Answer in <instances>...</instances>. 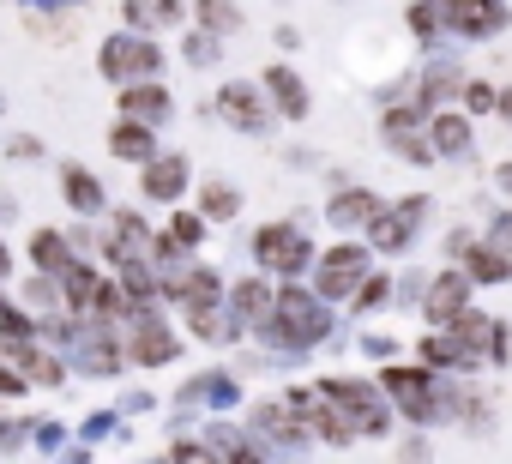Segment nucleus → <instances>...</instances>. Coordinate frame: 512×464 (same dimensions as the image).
Returning a JSON list of instances; mask_svg holds the SVG:
<instances>
[{
	"instance_id": "f257e3e1",
	"label": "nucleus",
	"mask_w": 512,
	"mask_h": 464,
	"mask_svg": "<svg viewBox=\"0 0 512 464\" xmlns=\"http://www.w3.org/2000/svg\"><path fill=\"white\" fill-rule=\"evenodd\" d=\"M253 338H260L266 350H284V356H308L314 344H326V338H332V308H326L314 290L284 284V290H278L272 320H266V326H253Z\"/></svg>"
},
{
	"instance_id": "f03ea898",
	"label": "nucleus",
	"mask_w": 512,
	"mask_h": 464,
	"mask_svg": "<svg viewBox=\"0 0 512 464\" xmlns=\"http://www.w3.org/2000/svg\"><path fill=\"white\" fill-rule=\"evenodd\" d=\"M380 392H386V404L404 416V422H416V428H428V422H446V386H440V374H428L422 362H410V368H380Z\"/></svg>"
},
{
	"instance_id": "7ed1b4c3",
	"label": "nucleus",
	"mask_w": 512,
	"mask_h": 464,
	"mask_svg": "<svg viewBox=\"0 0 512 464\" xmlns=\"http://www.w3.org/2000/svg\"><path fill=\"white\" fill-rule=\"evenodd\" d=\"M253 266H260L266 278H284L296 284L302 272H314V242H308V229L302 223H266V229H253Z\"/></svg>"
},
{
	"instance_id": "20e7f679",
	"label": "nucleus",
	"mask_w": 512,
	"mask_h": 464,
	"mask_svg": "<svg viewBox=\"0 0 512 464\" xmlns=\"http://www.w3.org/2000/svg\"><path fill=\"white\" fill-rule=\"evenodd\" d=\"M247 440L266 452V464H302L314 434L290 416V404H272V398H266V404L247 410Z\"/></svg>"
},
{
	"instance_id": "39448f33",
	"label": "nucleus",
	"mask_w": 512,
	"mask_h": 464,
	"mask_svg": "<svg viewBox=\"0 0 512 464\" xmlns=\"http://www.w3.org/2000/svg\"><path fill=\"white\" fill-rule=\"evenodd\" d=\"M320 392L356 422V434H368V440H380V434H392V404H386V392H380V380H356V374H326L320 380Z\"/></svg>"
},
{
	"instance_id": "423d86ee",
	"label": "nucleus",
	"mask_w": 512,
	"mask_h": 464,
	"mask_svg": "<svg viewBox=\"0 0 512 464\" xmlns=\"http://www.w3.org/2000/svg\"><path fill=\"white\" fill-rule=\"evenodd\" d=\"M97 73L109 79V85H163V49L151 43V37H133V31H115L109 43H103V55H97Z\"/></svg>"
},
{
	"instance_id": "0eeeda50",
	"label": "nucleus",
	"mask_w": 512,
	"mask_h": 464,
	"mask_svg": "<svg viewBox=\"0 0 512 464\" xmlns=\"http://www.w3.org/2000/svg\"><path fill=\"white\" fill-rule=\"evenodd\" d=\"M374 278V248L368 242H338L314 266V296L320 302H356V290Z\"/></svg>"
},
{
	"instance_id": "6e6552de",
	"label": "nucleus",
	"mask_w": 512,
	"mask_h": 464,
	"mask_svg": "<svg viewBox=\"0 0 512 464\" xmlns=\"http://www.w3.org/2000/svg\"><path fill=\"white\" fill-rule=\"evenodd\" d=\"M284 404H290V416H296L314 440H326V446H350V440H362V434H356V422H350V416L320 392V386H290V398H284Z\"/></svg>"
},
{
	"instance_id": "1a4fd4ad",
	"label": "nucleus",
	"mask_w": 512,
	"mask_h": 464,
	"mask_svg": "<svg viewBox=\"0 0 512 464\" xmlns=\"http://www.w3.org/2000/svg\"><path fill=\"white\" fill-rule=\"evenodd\" d=\"M428 211H434L428 193H404V199L386 205V217L368 229V248H374V254H410L416 236H422V217H428Z\"/></svg>"
},
{
	"instance_id": "9d476101",
	"label": "nucleus",
	"mask_w": 512,
	"mask_h": 464,
	"mask_svg": "<svg viewBox=\"0 0 512 464\" xmlns=\"http://www.w3.org/2000/svg\"><path fill=\"white\" fill-rule=\"evenodd\" d=\"M380 139H386V151H398L404 163H440L434 145H428V109H416V97H410V103H392V109L380 115Z\"/></svg>"
},
{
	"instance_id": "9b49d317",
	"label": "nucleus",
	"mask_w": 512,
	"mask_h": 464,
	"mask_svg": "<svg viewBox=\"0 0 512 464\" xmlns=\"http://www.w3.org/2000/svg\"><path fill=\"white\" fill-rule=\"evenodd\" d=\"M470 278H464V266H440L434 278H428V296H422V320H428V332H452L464 314H470Z\"/></svg>"
},
{
	"instance_id": "f8f14e48",
	"label": "nucleus",
	"mask_w": 512,
	"mask_h": 464,
	"mask_svg": "<svg viewBox=\"0 0 512 464\" xmlns=\"http://www.w3.org/2000/svg\"><path fill=\"white\" fill-rule=\"evenodd\" d=\"M175 356H181V338H175L169 320H157V308L127 320V362H133V368H163V362H175Z\"/></svg>"
},
{
	"instance_id": "ddd939ff",
	"label": "nucleus",
	"mask_w": 512,
	"mask_h": 464,
	"mask_svg": "<svg viewBox=\"0 0 512 464\" xmlns=\"http://www.w3.org/2000/svg\"><path fill=\"white\" fill-rule=\"evenodd\" d=\"M217 115H223V127H235V133H266V127H272L266 91L247 85V79H223V85H217Z\"/></svg>"
},
{
	"instance_id": "4468645a",
	"label": "nucleus",
	"mask_w": 512,
	"mask_h": 464,
	"mask_svg": "<svg viewBox=\"0 0 512 464\" xmlns=\"http://www.w3.org/2000/svg\"><path fill=\"white\" fill-rule=\"evenodd\" d=\"M380 217H386V199H380L374 187H338V193L326 199V223L338 229V236H356V229L368 236Z\"/></svg>"
},
{
	"instance_id": "2eb2a0df",
	"label": "nucleus",
	"mask_w": 512,
	"mask_h": 464,
	"mask_svg": "<svg viewBox=\"0 0 512 464\" xmlns=\"http://www.w3.org/2000/svg\"><path fill=\"white\" fill-rule=\"evenodd\" d=\"M512 25V7H482V0H446V31L452 37H470V43H488Z\"/></svg>"
},
{
	"instance_id": "dca6fc26",
	"label": "nucleus",
	"mask_w": 512,
	"mask_h": 464,
	"mask_svg": "<svg viewBox=\"0 0 512 464\" xmlns=\"http://www.w3.org/2000/svg\"><path fill=\"white\" fill-rule=\"evenodd\" d=\"M272 308H278V290H272V278H266V272H253V278L229 284V314H235V326H241V332L266 326V320H272Z\"/></svg>"
},
{
	"instance_id": "f3484780",
	"label": "nucleus",
	"mask_w": 512,
	"mask_h": 464,
	"mask_svg": "<svg viewBox=\"0 0 512 464\" xmlns=\"http://www.w3.org/2000/svg\"><path fill=\"white\" fill-rule=\"evenodd\" d=\"M260 91H266V103H272L284 121H308V109H314V97H308V85H302L296 67H266Z\"/></svg>"
},
{
	"instance_id": "a211bd4d",
	"label": "nucleus",
	"mask_w": 512,
	"mask_h": 464,
	"mask_svg": "<svg viewBox=\"0 0 512 464\" xmlns=\"http://www.w3.org/2000/svg\"><path fill=\"white\" fill-rule=\"evenodd\" d=\"M464 67L458 61H428L422 67V79H416V109H428V115H440L446 109V97H464Z\"/></svg>"
},
{
	"instance_id": "6ab92c4d",
	"label": "nucleus",
	"mask_w": 512,
	"mask_h": 464,
	"mask_svg": "<svg viewBox=\"0 0 512 464\" xmlns=\"http://www.w3.org/2000/svg\"><path fill=\"white\" fill-rule=\"evenodd\" d=\"M169 109H175V97H169V85H127L121 91V121H133V127H163L169 121Z\"/></svg>"
},
{
	"instance_id": "aec40b11",
	"label": "nucleus",
	"mask_w": 512,
	"mask_h": 464,
	"mask_svg": "<svg viewBox=\"0 0 512 464\" xmlns=\"http://www.w3.org/2000/svg\"><path fill=\"white\" fill-rule=\"evenodd\" d=\"M187 181H193V163L175 151V157H157V163L145 169V181H139V187H145V199H157V205H175V199L187 193Z\"/></svg>"
},
{
	"instance_id": "412c9836",
	"label": "nucleus",
	"mask_w": 512,
	"mask_h": 464,
	"mask_svg": "<svg viewBox=\"0 0 512 464\" xmlns=\"http://www.w3.org/2000/svg\"><path fill=\"white\" fill-rule=\"evenodd\" d=\"M470 115L464 109H440V115H428V145H434V157H464L470 151Z\"/></svg>"
},
{
	"instance_id": "4be33fe9",
	"label": "nucleus",
	"mask_w": 512,
	"mask_h": 464,
	"mask_svg": "<svg viewBox=\"0 0 512 464\" xmlns=\"http://www.w3.org/2000/svg\"><path fill=\"white\" fill-rule=\"evenodd\" d=\"M31 260H37V278H67L79 260H73V242L61 236V229H37V236H31Z\"/></svg>"
},
{
	"instance_id": "5701e85b",
	"label": "nucleus",
	"mask_w": 512,
	"mask_h": 464,
	"mask_svg": "<svg viewBox=\"0 0 512 464\" xmlns=\"http://www.w3.org/2000/svg\"><path fill=\"white\" fill-rule=\"evenodd\" d=\"M416 362H422L428 374H464V380H470V362H464V350L452 344V332H422Z\"/></svg>"
},
{
	"instance_id": "b1692460",
	"label": "nucleus",
	"mask_w": 512,
	"mask_h": 464,
	"mask_svg": "<svg viewBox=\"0 0 512 464\" xmlns=\"http://www.w3.org/2000/svg\"><path fill=\"white\" fill-rule=\"evenodd\" d=\"M109 151L121 157V163H157V133L151 127H133V121H121V127H109Z\"/></svg>"
},
{
	"instance_id": "393cba45",
	"label": "nucleus",
	"mask_w": 512,
	"mask_h": 464,
	"mask_svg": "<svg viewBox=\"0 0 512 464\" xmlns=\"http://www.w3.org/2000/svg\"><path fill=\"white\" fill-rule=\"evenodd\" d=\"M61 193H67V205L73 211H103V187H97V175L85 169V163H61Z\"/></svg>"
},
{
	"instance_id": "a878e982",
	"label": "nucleus",
	"mask_w": 512,
	"mask_h": 464,
	"mask_svg": "<svg viewBox=\"0 0 512 464\" xmlns=\"http://www.w3.org/2000/svg\"><path fill=\"white\" fill-rule=\"evenodd\" d=\"M103 290H109V284H103V278H97V266H85V260L61 278V296H67V308H79V320H91V308H97V296H103Z\"/></svg>"
},
{
	"instance_id": "bb28decb",
	"label": "nucleus",
	"mask_w": 512,
	"mask_h": 464,
	"mask_svg": "<svg viewBox=\"0 0 512 464\" xmlns=\"http://www.w3.org/2000/svg\"><path fill=\"white\" fill-rule=\"evenodd\" d=\"M464 278H470V284H512V254L476 242V248L464 254Z\"/></svg>"
},
{
	"instance_id": "cd10ccee",
	"label": "nucleus",
	"mask_w": 512,
	"mask_h": 464,
	"mask_svg": "<svg viewBox=\"0 0 512 464\" xmlns=\"http://www.w3.org/2000/svg\"><path fill=\"white\" fill-rule=\"evenodd\" d=\"M181 19H187V7H163V0H133V7H121V25H133V37L169 31V25H181Z\"/></svg>"
},
{
	"instance_id": "c85d7f7f",
	"label": "nucleus",
	"mask_w": 512,
	"mask_h": 464,
	"mask_svg": "<svg viewBox=\"0 0 512 464\" xmlns=\"http://www.w3.org/2000/svg\"><path fill=\"white\" fill-rule=\"evenodd\" d=\"M235 211H241V193H235L229 181H205V187H199V217H205V223H229Z\"/></svg>"
},
{
	"instance_id": "c756f323",
	"label": "nucleus",
	"mask_w": 512,
	"mask_h": 464,
	"mask_svg": "<svg viewBox=\"0 0 512 464\" xmlns=\"http://www.w3.org/2000/svg\"><path fill=\"white\" fill-rule=\"evenodd\" d=\"M193 19L211 31V37H235L241 31V7H217V0H205V7H193Z\"/></svg>"
},
{
	"instance_id": "7c9ffc66",
	"label": "nucleus",
	"mask_w": 512,
	"mask_h": 464,
	"mask_svg": "<svg viewBox=\"0 0 512 464\" xmlns=\"http://www.w3.org/2000/svg\"><path fill=\"white\" fill-rule=\"evenodd\" d=\"M404 25H410V37H440L446 31V7H428V0H416V7H404Z\"/></svg>"
},
{
	"instance_id": "2f4dec72",
	"label": "nucleus",
	"mask_w": 512,
	"mask_h": 464,
	"mask_svg": "<svg viewBox=\"0 0 512 464\" xmlns=\"http://www.w3.org/2000/svg\"><path fill=\"white\" fill-rule=\"evenodd\" d=\"M500 109V85L494 79H470L464 85V115H494Z\"/></svg>"
},
{
	"instance_id": "473e14b6",
	"label": "nucleus",
	"mask_w": 512,
	"mask_h": 464,
	"mask_svg": "<svg viewBox=\"0 0 512 464\" xmlns=\"http://www.w3.org/2000/svg\"><path fill=\"white\" fill-rule=\"evenodd\" d=\"M25 25H43V37H67L61 25H73V7H25Z\"/></svg>"
},
{
	"instance_id": "72a5a7b5",
	"label": "nucleus",
	"mask_w": 512,
	"mask_h": 464,
	"mask_svg": "<svg viewBox=\"0 0 512 464\" xmlns=\"http://www.w3.org/2000/svg\"><path fill=\"white\" fill-rule=\"evenodd\" d=\"M386 296H392V272H374V278H368V284L356 290V302H350V308H356V314H374V308H380Z\"/></svg>"
},
{
	"instance_id": "f704fd0d",
	"label": "nucleus",
	"mask_w": 512,
	"mask_h": 464,
	"mask_svg": "<svg viewBox=\"0 0 512 464\" xmlns=\"http://www.w3.org/2000/svg\"><path fill=\"white\" fill-rule=\"evenodd\" d=\"M25 380H37V386H61V380H67V362H61V356H43V350H37V356L25 362Z\"/></svg>"
},
{
	"instance_id": "c9c22d12",
	"label": "nucleus",
	"mask_w": 512,
	"mask_h": 464,
	"mask_svg": "<svg viewBox=\"0 0 512 464\" xmlns=\"http://www.w3.org/2000/svg\"><path fill=\"white\" fill-rule=\"evenodd\" d=\"M181 49H187V61H193V67H211V61H217V49H223V37H211V31H187V43H181Z\"/></svg>"
},
{
	"instance_id": "e433bc0d",
	"label": "nucleus",
	"mask_w": 512,
	"mask_h": 464,
	"mask_svg": "<svg viewBox=\"0 0 512 464\" xmlns=\"http://www.w3.org/2000/svg\"><path fill=\"white\" fill-rule=\"evenodd\" d=\"M169 464H217V452H211L205 440H175V452H169Z\"/></svg>"
},
{
	"instance_id": "4c0bfd02",
	"label": "nucleus",
	"mask_w": 512,
	"mask_h": 464,
	"mask_svg": "<svg viewBox=\"0 0 512 464\" xmlns=\"http://www.w3.org/2000/svg\"><path fill=\"white\" fill-rule=\"evenodd\" d=\"M488 248H500V254H512V211H494L488 217V236H482Z\"/></svg>"
},
{
	"instance_id": "58836bf2",
	"label": "nucleus",
	"mask_w": 512,
	"mask_h": 464,
	"mask_svg": "<svg viewBox=\"0 0 512 464\" xmlns=\"http://www.w3.org/2000/svg\"><path fill=\"white\" fill-rule=\"evenodd\" d=\"M362 356H374V362H386V368H392L398 338H386V332H362Z\"/></svg>"
},
{
	"instance_id": "ea45409f",
	"label": "nucleus",
	"mask_w": 512,
	"mask_h": 464,
	"mask_svg": "<svg viewBox=\"0 0 512 464\" xmlns=\"http://www.w3.org/2000/svg\"><path fill=\"white\" fill-rule=\"evenodd\" d=\"M55 296H61L55 278H31V284H25V302H37V308H55Z\"/></svg>"
},
{
	"instance_id": "a19ab883",
	"label": "nucleus",
	"mask_w": 512,
	"mask_h": 464,
	"mask_svg": "<svg viewBox=\"0 0 512 464\" xmlns=\"http://www.w3.org/2000/svg\"><path fill=\"white\" fill-rule=\"evenodd\" d=\"M398 464H434V446H428L422 434H410V440L398 446Z\"/></svg>"
},
{
	"instance_id": "79ce46f5",
	"label": "nucleus",
	"mask_w": 512,
	"mask_h": 464,
	"mask_svg": "<svg viewBox=\"0 0 512 464\" xmlns=\"http://www.w3.org/2000/svg\"><path fill=\"white\" fill-rule=\"evenodd\" d=\"M109 428H115V410H97V416H91V422H85V440H103V434H109Z\"/></svg>"
},
{
	"instance_id": "37998d69",
	"label": "nucleus",
	"mask_w": 512,
	"mask_h": 464,
	"mask_svg": "<svg viewBox=\"0 0 512 464\" xmlns=\"http://www.w3.org/2000/svg\"><path fill=\"white\" fill-rule=\"evenodd\" d=\"M37 446L55 452V446H61V422H37Z\"/></svg>"
},
{
	"instance_id": "c03bdc74",
	"label": "nucleus",
	"mask_w": 512,
	"mask_h": 464,
	"mask_svg": "<svg viewBox=\"0 0 512 464\" xmlns=\"http://www.w3.org/2000/svg\"><path fill=\"white\" fill-rule=\"evenodd\" d=\"M61 464H91V446L79 440V446H61Z\"/></svg>"
},
{
	"instance_id": "a18cd8bd",
	"label": "nucleus",
	"mask_w": 512,
	"mask_h": 464,
	"mask_svg": "<svg viewBox=\"0 0 512 464\" xmlns=\"http://www.w3.org/2000/svg\"><path fill=\"white\" fill-rule=\"evenodd\" d=\"M278 49H302V31L296 25H278Z\"/></svg>"
},
{
	"instance_id": "49530a36",
	"label": "nucleus",
	"mask_w": 512,
	"mask_h": 464,
	"mask_svg": "<svg viewBox=\"0 0 512 464\" xmlns=\"http://www.w3.org/2000/svg\"><path fill=\"white\" fill-rule=\"evenodd\" d=\"M7 151H13V157H43V145H37V139H13Z\"/></svg>"
},
{
	"instance_id": "de8ad7c7",
	"label": "nucleus",
	"mask_w": 512,
	"mask_h": 464,
	"mask_svg": "<svg viewBox=\"0 0 512 464\" xmlns=\"http://www.w3.org/2000/svg\"><path fill=\"white\" fill-rule=\"evenodd\" d=\"M494 115H500V127H512V85L500 91V109H494Z\"/></svg>"
},
{
	"instance_id": "09e8293b",
	"label": "nucleus",
	"mask_w": 512,
	"mask_h": 464,
	"mask_svg": "<svg viewBox=\"0 0 512 464\" xmlns=\"http://www.w3.org/2000/svg\"><path fill=\"white\" fill-rule=\"evenodd\" d=\"M494 187H500V193H512V163H500V169H494Z\"/></svg>"
},
{
	"instance_id": "8fccbe9b",
	"label": "nucleus",
	"mask_w": 512,
	"mask_h": 464,
	"mask_svg": "<svg viewBox=\"0 0 512 464\" xmlns=\"http://www.w3.org/2000/svg\"><path fill=\"white\" fill-rule=\"evenodd\" d=\"M13 272V254H7V242H0V278H7Z\"/></svg>"
},
{
	"instance_id": "3c124183",
	"label": "nucleus",
	"mask_w": 512,
	"mask_h": 464,
	"mask_svg": "<svg viewBox=\"0 0 512 464\" xmlns=\"http://www.w3.org/2000/svg\"><path fill=\"white\" fill-rule=\"evenodd\" d=\"M163 464H169V458H163Z\"/></svg>"
}]
</instances>
